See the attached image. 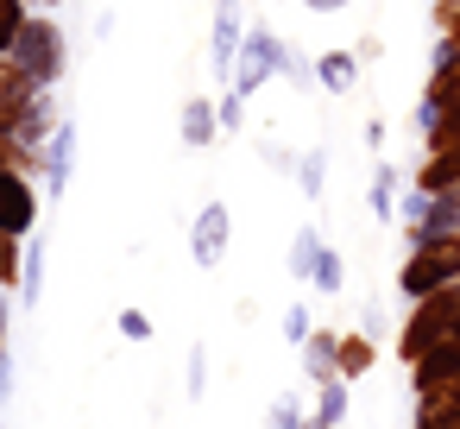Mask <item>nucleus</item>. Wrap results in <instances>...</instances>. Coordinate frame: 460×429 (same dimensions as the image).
<instances>
[{
    "label": "nucleus",
    "mask_w": 460,
    "mask_h": 429,
    "mask_svg": "<svg viewBox=\"0 0 460 429\" xmlns=\"http://www.w3.org/2000/svg\"><path fill=\"white\" fill-rule=\"evenodd\" d=\"M32 215H39V202H32L26 177H13L7 165H0V234H26Z\"/></svg>",
    "instance_id": "nucleus-2"
},
{
    "label": "nucleus",
    "mask_w": 460,
    "mask_h": 429,
    "mask_svg": "<svg viewBox=\"0 0 460 429\" xmlns=\"http://www.w3.org/2000/svg\"><path fill=\"white\" fill-rule=\"evenodd\" d=\"M20 26H26V7H20V0H0V51H13Z\"/></svg>",
    "instance_id": "nucleus-8"
},
{
    "label": "nucleus",
    "mask_w": 460,
    "mask_h": 429,
    "mask_svg": "<svg viewBox=\"0 0 460 429\" xmlns=\"http://www.w3.org/2000/svg\"><path fill=\"white\" fill-rule=\"evenodd\" d=\"M202 372H208V360H202V347H190V398H202Z\"/></svg>",
    "instance_id": "nucleus-18"
},
{
    "label": "nucleus",
    "mask_w": 460,
    "mask_h": 429,
    "mask_svg": "<svg viewBox=\"0 0 460 429\" xmlns=\"http://www.w3.org/2000/svg\"><path fill=\"white\" fill-rule=\"evenodd\" d=\"M322 83H328V89H353V58H347V51L322 58Z\"/></svg>",
    "instance_id": "nucleus-9"
},
{
    "label": "nucleus",
    "mask_w": 460,
    "mask_h": 429,
    "mask_svg": "<svg viewBox=\"0 0 460 429\" xmlns=\"http://www.w3.org/2000/svg\"><path fill=\"white\" fill-rule=\"evenodd\" d=\"M39 272H45V246L26 253V303H39Z\"/></svg>",
    "instance_id": "nucleus-14"
},
{
    "label": "nucleus",
    "mask_w": 460,
    "mask_h": 429,
    "mask_svg": "<svg viewBox=\"0 0 460 429\" xmlns=\"http://www.w3.org/2000/svg\"><path fill=\"white\" fill-rule=\"evenodd\" d=\"M190 253H196V265H221V253H227V209H221V202H208V209H202Z\"/></svg>",
    "instance_id": "nucleus-3"
},
{
    "label": "nucleus",
    "mask_w": 460,
    "mask_h": 429,
    "mask_svg": "<svg viewBox=\"0 0 460 429\" xmlns=\"http://www.w3.org/2000/svg\"><path fill=\"white\" fill-rule=\"evenodd\" d=\"M278 429H296V404H290V398L278 404Z\"/></svg>",
    "instance_id": "nucleus-19"
},
{
    "label": "nucleus",
    "mask_w": 460,
    "mask_h": 429,
    "mask_svg": "<svg viewBox=\"0 0 460 429\" xmlns=\"http://www.w3.org/2000/svg\"><path fill=\"white\" fill-rule=\"evenodd\" d=\"M284 341H296V347L309 341V316H303V309H290V316H284Z\"/></svg>",
    "instance_id": "nucleus-17"
},
{
    "label": "nucleus",
    "mask_w": 460,
    "mask_h": 429,
    "mask_svg": "<svg viewBox=\"0 0 460 429\" xmlns=\"http://www.w3.org/2000/svg\"><path fill=\"white\" fill-rule=\"evenodd\" d=\"M322 165H328L322 152H309V158H303V196H322Z\"/></svg>",
    "instance_id": "nucleus-13"
},
{
    "label": "nucleus",
    "mask_w": 460,
    "mask_h": 429,
    "mask_svg": "<svg viewBox=\"0 0 460 429\" xmlns=\"http://www.w3.org/2000/svg\"><path fill=\"white\" fill-rule=\"evenodd\" d=\"M391 177H397V171H378V183H372V209H378V215H391Z\"/></svg>",
    "instance_id": "nucleus-15"
},
{
    "label": "nucleus",
    "mask_w": 460,
    "mask_h": 429,
    "mask_svg": "<svg viewBox=\"0 0 460 429\" xmlns=\"http://www.w3.org/2000/svg\"><path fill=\"white\" fill-rule=\"evenodd\" d=\"M278 64H284L278 39H271V32H252V45H246V58H240V95H246V89H259V83H265V70H278Z\"/></svg>",
    "instance_id": "nucleus-4"
},
{
    "label": "nucleus",
    "mask_w": 460,
    "mask_h": 429,
    "mask_svg": "<svg viewBox=\"0 0 460 429\" xmlns=\"http://www.w3.org/2000/svg\"><path fill=\"white\" fill-rule=\"evenodd\" d=\"M315 253H322V246H315V234H303V240L290 246V272H296V278H303V272H315Z\"/></svg>",
    "instance_id": "nucleus-11"
},
{
    "label": "nucleus",
    "mask_w": 460,
    "mask_h": 429,
    "mask_svg": "<svg viewBox=\"0 0 460 429\" xmlns=\"http://www.w3.org/2000/svg\"><path fill=\"white\" fill-rule=\"evenodd\" d=\"M234 45H240V13H234V0H221V13H215V64L221 70L234 64Z\"/></svg>",
    "instance_id": "nucleus-5"
},
{
    "label": "nucleus",
    "mask_w": 460,
    "mask_h": 429,
    "mask_svg": "<svg viewBox=\"0 0 460 429\" xmlns=\"http://www.w3.org/2000/svg\"><path fill=\"white\" fill-rule=\"evenodd\" d=\"M13 64L45 89V83H58V70H64V39H58V26H20V39H13Z\"/></svg>",
    "instance_id": "nucleus-1"
},
{
    "label": "nucleus",
    "mask_w": 460,
    "mask_h": 429,
    "mask_svg": "<svg viewBox=\"0 0 460 429\" xmlns=\"http://www.w3.org/2000/svg\"><path fill=\"white\" fill-rule=\"evenodd\" d=\"M309 7H341V0H309Z\"/></svg>",
    "instance_id": "nucleus-20"
},
{
    "label": "nucleus",
    "mask_w": 460,
    "mask_h": 429,
    "mask_svg": "<svg viewBox=\"0 0 460 429\" xmlns=\"http://www.w3.org/2000/svg\"><path fill=\"white\" fill-rule=\"evenodd\" d=\"M70 152H76V127H58L51 133V196H64V183H70Z\"/></svg>",
    "instance_id": "nucleus-6"
},
{
    "label": "nucleus",
    "mask_w": 460,
    "mask_h": 429,
    "mask_svg": "<svg viewBox=\"0 0 460 429\" xmlns=\"http://www.w3.org/2000/svg\"><path fill=\"white\" fill-rule=\"evenodd\" d=\"M120 335H127V341H146V335H152V322H146L139 309H127V316H120Z\"/></svg>",
    "instance_id": "nucleus-16"
},
{
    "label": "nucleus",
    "mask_w": 460,
    "mask_h": 429,
    "mask_svg": "<svg viewBox=\"0 0 460 429\" xmlns=\"http://www.w3.org/2000/svg\"><path fill=\"white\" fill-rule=\"evenodd\" d=\"M341 416H347V385L328 379V385H322V423H341Z\"/></svg>",
    "instance_id": "nucleus-10"
},
{
    "label": "nucleus",
    "mask_w": 460,
    "mask_h": 429,
    "mask_svg": "<svg viewBox=\"0 0 460 429\" xmlns=\"http://www.w3.org/2000/svg\"><path fill=\"white\" fill-rule=\"evenodd\" d=\"M315 284L322 290H341V259L334 253H315Z\"/></svg>",
    "instance_id": "nucleus-12"
},
{
    "label": "nucleus",
    "mask_w": 460,
    "mask_h": 429,
    "mask_svg": "<svg viewBox=\"0 0 460 429\" xmlns=\"http://www.w3.org/2000/svg\"><path fill=\"white\" fill-rule=\"evenodd\" d=\"M215 139V114H208V102H190L183 108V146H208Z\"/></svg>",
    "instance_id": "nucleus-7"
}]
</instances>
